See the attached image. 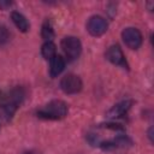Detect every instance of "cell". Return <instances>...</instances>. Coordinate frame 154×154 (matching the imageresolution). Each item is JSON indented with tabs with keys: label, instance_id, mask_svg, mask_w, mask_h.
Returning a JSON list of instances; mask_svg holds the SVG:
<instances>
[{
	"label": "cell",
	"instance_id": "6da1fadb",
	"mask_svg": "<svg viewBox=\"0 0 154 154\" xmlns=\"http://www.w3.org/2000/svg\"><path fill=\"white\" fill-rule=\"evenodd\" d=\"M25 97L24 89L22 87H16L8 90L0 91V107L7 118H11L17 108L23 103Z\"/></svg>",
	"mask_w": 154,
	"mask_h": 154
},
{
	"label": "cell",
	"instance_id": "7a4b0ae2",
	"mask_svg": "<svg viewBox=\"0 0 154 154\" xmlns=\"http://www.w3.org/2000/svg\"><path fill=\"white\" fill-rule=\"evenodd\" d=\"M69 107L67 103L63 100H52L42 108H40L36 114L41 119L46 120H60L67 116Z\"/></svg>",
	"mask_w": 154,
	"mask_h": 154
},
{
	"label": "cell",
	"instance_id": "3957f363",
	"mask_svg": "<svg viewBox=\"0 0 154 154\" xmlns=\"http://www.w3.org/2000/svg\"><path fill=\"white\" fill-rule=\"evenodd\" d=\"M61 49L67 58V60H75L81 55L82 52V43L75 36H66L61 40Z\"/></svg>",
	"mask_w": 154,
	"mask_h": 154
},
{
	"label": "cell",
	"instance_id": "277c9868",
	"mask_svg": "<svg viewBox=\"0 0 154 154\" xmlns=\"http://www.w3.org/2000/svg\"><path fill=\"white\" fill-rule=\"evenodd\" d=\"M82 79L75 73H67L60 79V89L65 94H77L82 90Z\"/></svg>",
	"mask_w": 154,
	"mask_h": 154
},
{
	"label": "cell",
	"instance_id": "5b68a950",
	"mask_svg": "<svg viewBox=\"0 0 154 154\" xmlns=\"http://www.w3.org/2000/svg\"><path fill=\"white\" fill-rule=\"evenodd\" d=\"M122 38L124 41V43L126 45V47H129L130 49H137L140 48V46L142 45L143 37L142 34L138 29L136 28H125L122 31Z\"/></svg>",
	"mask_w": 154,
	"mask_h": 154
},
{
	"label": "cell",
	"instance_id": "8992f818",
	"mask_svg": "<svg viewBox=\"0 0 154 154\" xmlns=\"http://www.w3.org/2000/svg\"><path fill=\"white\" fill-rule=\"evenodd\" d=\"M107 20L101 16H91L87 22V30L91 36H101L107 31Z\"/></svg>",
	"mask_w": 154,
	"mask_h": 154
},
{
	"label": "cell",
	"instance_id": "52a82bcc",
	"mask_svg": "<svg viewBox=\"0 0 154 154\" xmlns=\"http://www.w3.org/2000/svg\"><path fill=\"white\" fill-rule=\"evenodd\" d=\"M106 59L117 66H120L123 69H129L125 55L118 45H112L111 47H108V49L106 51Z\"/></svg>",
	"mask_w": 154,
	"mask_h": 154
},
{
	"label": "cell",
	"instance_id": "ba28073f",
	"mask_svg": "<svg viewBox=\"0 0 154 154\" xmlns=\"http://www.w3.org/2000/svg\"><path fill=\"white\" fill-rule=\"evenodd\" d=\"M132 101L131 100H125L122 101L117 105H114L108 112H107V117L108 118H120L123 116H125L128 113V111L131 108Z\"/></svg>",
	"mask_w": 154,
	"mask_h": 154
},
{
	"label": "cell",
	"instance_id": "9c48e42d",
	"mask_svg": "<svg viewBox=\"0 0 154 154\" xmlns=\"http://www.w3.org/2000/svg\"><path fill=\"white\" fill-rule=\"evenodd\" d=\"M65 69V59L59 55V54H55L51 60H49V75L51 77L55 78L58 77Z\"/></svg>",
	"mask_w": 154,
	"mask_h": 154
},
{
	"label": "cell",
	"instance_id": "30bf717a",
	"mask_svg": "<svg viewBox=\"0 0 154 154\" xmlns=\"http://www.w3.org/2000/svg\"><path fill=\"white\" fill-rule=\"evenodd\" d=\"M11 19L13 22V24L17 26V29L22 32H26L30 28V24L28 22V19L25 18V16H23L20 12L18 11H12L11 12Z\"/></svg>",
	"mask_w": 154,
	"mask_h": 154
},
{
	"label": "cell",
	"instance_id": "8fae6325",
	"mask_svg": "<svg viewBox=\"0 0 154 154\" xmlns=\"http://www.w3.org/2000/svg\"><path fill=\"white\" fill-rule=\"evenodd\" d=\"M41 54H42V57H43L46 60H51V59L57 54L55 45H54L52 41L45 42V43L42 45V48H41Z\"/></svg>",
	"mask_w": 154,
	"mask_h": 154
},
{
	"label": "cell",
	"instance_id": "7c38bea8",
	"mask_svg": "<svg viewBox=\"0 0 154 154\" xmlns=\"http://www.w3.org/2000/svg\"><path fill=\"white\" fill-rule=\"evenodd\" d=\"M41 36H42V38H43L46 42L52 41V38L54 37V30H53V26H52V24H51L49 20H46V22L42 24Z\"/></svg>",
	"mask_w": 154,
	"mask_h": 154
},
{
	"label": "cell",
	"instance_id": "4fadbf2b",
	"mask_svg": "<svg viewBox=\"0 0 154 154\" xmlns=\"http://www.w3.org/2000/svg\"><path fill=\"white\" fill-rule=\"evenodd\" d=\"M8 41H10V31L5 25L0 24V45H5Z\"/></svg>",
	"mask_w": 154,
	"mask_h": 154
},
{
	"label": "cell",
	"instance_id": "5bb4252c",
	"mask_svg": "<svg viewBox=\"0 0 154 154\" xmlns=\"http://www.w3.org/2000/svg\"><path fill=\"white\" fill-rule=\"evenodd\" d=\"M24 154H35V153H34V152H25Z\"/></svg>",
	"mask_w": 154,
	"mask_h": 154
}]
</instances>
